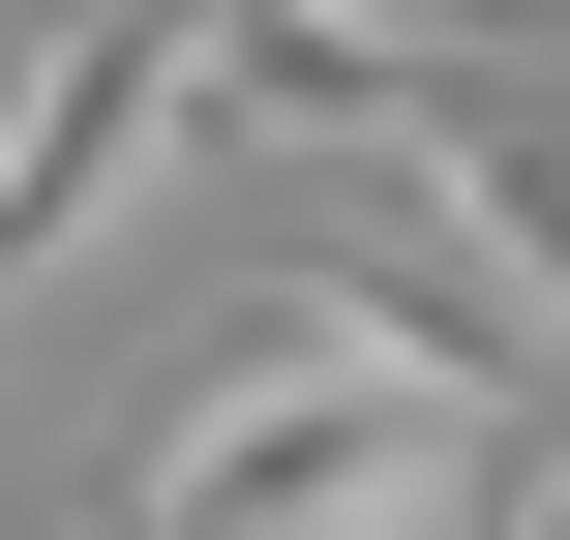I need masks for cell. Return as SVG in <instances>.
<instances>
[{"label":"cell","mask_w":570,"mask_h":540,"mask_svg":"<svg viewBox=\"0 0 570 540\" xmlns=\"http://www.w3.org/2000/svg\"><path fill=\"white\" fill-rule=\"evenodd\" d=\"M451 421H481V391H421L391 331H331V301L271 271V331H210V361L150 391L120 540H451Z\"/></svg>","instance_id":"1"},{"label":"cell","mask_w":570,"mask_h":540,"mask_svg":"<svg viewBox=\"0 0 570 540\" xmlns=\"http://www.w3.org/2000/svg\"><path fill=\"white\" fill-rule=\"evenodd\" d=\"M210 30H240V0H60V60L0 90V331L150 210V150L210 120Z\"/></svg>","instance_id":"2"},{"label":"cell","mask_w":570,"mask_h":540,"mask_svg":"<svg viewBox=\"0 0 570 540\" xmlns=\"http://www.w3.org/2000/svg\"><path fill=\"white\" fill-rule=\"evenodd\" d=\"M481 540H570V421H541V451H511V481H481Z\"/></svg>","instance_id":"3"}]
</instances>
